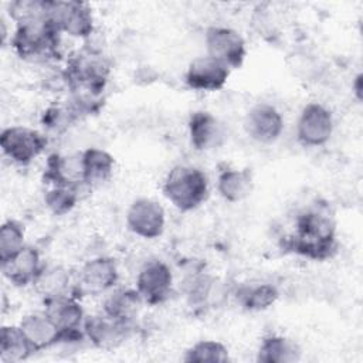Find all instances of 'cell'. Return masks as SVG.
<instances>
[{
  "label": "cell",
  "instance_id": "6da1fadb",
  "mask_svg": "<svg viewBox=\"0 0 363 363\" xmlns=\"http://www.w3.org/2000/svg\"><path fill=\"white\" fill-rule=\"evenodd\" d=\"M282 248L313 261L332 258L337 248L333 217L322 206L299 211L295 218V230L284 238Z\"/></svg>",
  "mask_w": 363,
  "mask_h": 363
},
{
  "label": "cell",
  "instance_id": "7a4b0ae2",
  "mask_svg": "<svg viewBox=\"0 0 363 363\" xmlns=\"http://www.w3.org/2000/svg\"><path fill=\"white\" fill-rule=\"evenodd\" d=\"M60 35L61 33L48 18L47 1V13L44 16L16 24V30L11 37V47L23 60L47 62L61 57Z\"/></svg>",
  "mask_w": 363,
  "mask_h": 363
},
{
  "label": "cell",
  "instance_id": "3957f363",
  "mask_svg": "<svg viewBox=\"0 0 363 363\" xmlns=\"http://www.w3.org/2000/svg\"><path fill=\"white\" fill-rule=\"evenodd\" d=\"M111 65L101 51L85 47L72 52L62 71L68 91H86L102 95L108 82Z\"/></svg>",
  "mask_w": 363,
  "mask_h": 363
},
{
  "label": "cell",
  "instance_id": "277c9868",
  "mask_svg": "<svg viewBox=\"0 0 363 363\" xmlns=\"http://www.w3.org/2000/svg\"><path fill=\"white\" fill-rule=\"evenodd\" d=\"M163 193L179 211H193L207 200L208 180L199 167L177 164L167 173Z\"/></svg>",
  "mask_w": 363,
  "mask_h": 363
},
{
  "label": "cell",
  "instance_id": "5b68a950",
  "mask_svg": "<svg viewBox=\"0 0 363 363\" xmlns=\"http://www.w3.org/2000/svg\"><path fill=\"white\" fill-rule=\"evenodd\" d=\"M44 133L27 126H10L0 135V147L3 155L20 166L30 164L47 147Z\"/></svg>",
  "mask_w": 363,
  "mask_h": 363
},
{
  "label": "cell",
  "instance_id": "8992f818",
  "mask_svg": "<svg viewBox=\"0 0 363 363\" xmlns=\"http://www.w3.org/2000/svg\"><path fill=\"white\" fill-rule=\"evenodd\" d=\"M48 18L62 34L88 40L94 34V16L89 4L84 1H50Z\"/></svg>",
  "mask_w": 363,
  "mask_h": 363
},
{
  "label": "cell",
  "instance_id": "52a82bcc",
  "mask_svg": "<svg viewBox=\"0 0 363 363\" xmlns=\"http://www.w3.org/2000/svg\"><path fill=\"white\" fill-rule=\"evenodd\" d=\"M43 302L45 315L62 333L61 343H75L85 339L82 330L85 313L79 303V298L75 295H64Z\"/></svg>",
  "mask_w": 363,
  "mask_h": 363
},
{
  "label": "cell",
  "instance_id": "ba28073f",
  "mask_svg": "<svg viewBox=\"0 0 363 363\" xmlns=\"http://www.w3.org/2000/svg\"><path fill=\"white\" fill-rule=\"evenodd\" d=\"M207 55L223 62L230 69L240 68L247 55L242 35L230 27L211 26L206 31Z\"/></svg>",
  "mask_w": 363,
  "mask_h": 363
},
{
  "label": "cell",
  "instance_id": "9c48e42d",
  "mask_svg": "<svg viewBox=\"0 0 363 363\" xmlns=\"http://www.w3.org/2000/svg\"><path fill=\"white\" fill-rule=\"evenodd\" d=\"M333 133L332 112L318 102L308 104L296 122V138L308 147L323 146Z\"/></svg>",
  "mask_w": 363,
  "mask_h": 363
},
{
  "label": "cell",
  "instance_id": "30bf717a",
  "mask_svg": "<svg viewBox=\"0 0 363 363\" xmlns=\"http://www.w3.org/2000/svg\"><path fill=\"white\" fill-rule=\"evenodd\" d=\"M173 274L170 267L159 259L149 261L136 277V291L145 305L156 306L166 302L172 294Z\"/></svg>",
  "mask_w": 363,
  "mask_h": 363
},
{
  "label": "cell",
  "instance_id": "8fae6325",
  "mask_svg": "<svg viewBox=\"0 0 363 363\" xmlns=\"http://www.w3.org/2000/svg\"><path fill=\"white\" fill-rule=\"evenodd\" d=\"M126 225L138 237L153 240L163 234L166 214L162 204L149 197L136 199L126 213Z\"/></svg>",
  "mask_w": 363,
  "mask_h": 363
},
{
  "label": "cell",
  "instance_id": "7c38bea8",
  "mask_svg": "<svg viewBox=\"0 0 363 363\" xmlns=\"http://www.w3.org/2000/svg\"><path fill=\"white\" fill-rule=\"evenodd\" d=\"M119 279V271L112 257L101 255L86 261L78 274V282L75 284L74 294L79 298V294H102L112 289Z\"/></svg>",
  "mask_w": 363,
  "mask_h": 363
},
{
  "label": "cell",
  "instance_id": "4fadbf2b",
  "mask_svg": "<svg viewBox=\"0 0 363 363\" xmlns=\"http://www.w3.org/2000/svg\"><path fill=\"white\" fill-rule=\"evenodd\" d=\"M230 74L231 69L228 67L206 54L194 58L189 64L184 81L194 91L213 92L225 85Z\"/></svg>",
  "mask_w": 363,
  "mask_h": 363
},
{
  "label": "cell",
  "instance_id": "5bb4252c",
  "mask_svg": "<svg viewBox=\"0 0 363 363\" xmlns=\"http://www.w3.org/2000/svg\"><path fill=\"white\" fill-rule=\"evenodd\" d=\"M244 129L252 140L268 145L281 136L284 130V118L275 106L269 104H257L247 112Z\"/></svg>",
  "mask_w": 363,
  "mask_h": 363
},
{
  "label": "cell",
  "instance_id": "9a60e30c",
  "mask_svg": "<svg viewBox=\"0 0 363 363\" xmlns=\"http://www.w3.org/2000/svg\"><path fill=\"white\" fill-rule=\"evenodd\" d=\"M82 330L85 339L92 346L102 350H111L121 346L132 332L130 328L109 318L104 312L92 316H85Z\"/></svg>",
  "mask_w": 363,
  "mask_h": 363
},
{
  "label": "cell",
  "instance_id": "2e32d148",
  "mask_svg": "<svg viewBox=\"0 0 363 363\" xmlns=\"http://www.w3.org/2000/svg\"><path fill=\"white\" fill-rule=\"evenodd\" d=\"M190 143L196 150H213L220 147L225 139L223 123L207 111H196L189 118Z\"/></svg>",
  "mask_w": 363,
  "mask_h": 363
},
{
  "label": "cell",
  "instance_id": "e0dca14e",
  "mask_svg": "<svg viewBox=\"0 0 363 363\" xmlns=\"http://www.w3.org/2000/svg\"><path fill=\"white\" fill-rule=\"evenodd\" d=\"M43 267L38 250L26 244L13 258L1 264V271L13 285L24 288L34 284Z\"/></svg>",
  "mask_w": 363,
  "mask_h": 363
},
{
  "label": "cell",
  "instance_id": "ac0fdd59",
  "mask_svg": "<svg viewBox=\"0 0 363 363\" xmlns=\"http://www.w3.org/2000/svg\"><path fill=\"white\" fill-rule=\"evenodd\" d=\"M18 326L35 352L50 349L62 342L61 330L54 325L44 311L26 315L20 320Z\"/></svg>",
  "mask_w": 363,
  "mask_h": 363
},
{
  "label": "cell",
  "instance_id": "d6986e66",
  "mask_svg": "<svg viewBox=\"0 0 363 363\" xmlns=\"http://www.w3.org/2000/svg\"><path fill=\"white\" fill-rule=\"evenodd\" d=\"M145 305L136 288H121L113 291L104 302L102 312L119 323L133 329L136 318Z\"/></svg>",
  "mask_w": 363,
  "mask_h": 363
},
{
  "label": "cell",
  "instance_id": "ffe728a7",
  "mask_svg": "<svg viewBox=\"0 0 363 363\" xmlns=\"http://www.w3.org/2000/svg\"><path fill=\"white\" fill-rule=\"evenodd\" d=\"M44 179L52 186H85L82 182L81 153L77 156H61L52 153L47 157Z\"/></svg>",
  "mask_w": 363,
  "mask_h": 363
},
{
  "label": "cell",
  "instance_id": "44dd1931",
  "mask_svg": "<svg viewBox=\"0 0 363 363\" xmlns=\"http://www.w3.org/2000/svg\"><path fill=\"white\" fill-rule=\"evenodd\" d=\"M254 189V174L251 169L225 167L217 177V190L228 203H238L247 199Z\"/></svg>",
  "mask_w": 363,
  "mask_h": 363
},
{
  "label": "cell",
  "instance_id": "7402d4cb",
  "mask_svg": "<svg viewBox=\"0 0 363 363\" xmlns=\"http://www.w3.org/2000/svg\"><path fill=\"white\" fill-rule=\"evenodd\" d=\"M115 166L113 156L98 147H89L81 153L82 182L86 187H92L106 182Z\"/></svg>",
  "mask_w": 363,
  "mask_h": 363
},
{
  "label": "cell",
  "instance_id": "603a6c76",
  "mask_svg": "<svg viewBox=\"0 0 363 363\" xmlns=\"http://www.w3.org/2000/svg\"><path fill=\"white\" fill-rule=\"evenodd\" d=\"M33 288L35 292L45 299L64 296V295H75L74 288L75 284H71V275L68 269L64 267H47L44 265L38 277L35 278Z\"/></svg>",
  "mask_w": 363,
  "mask_h": 363
},
{
  "label": "cell",
  "instance_id": "cb8c5ba5",
  "mask_svg": "<svg viewBox=\"0 0 363 363\" xmlns=\"http://www.w3.org/2000/svg\"><path fill=\"white\" fill-rule=\"evenodd\" d=\"M301 359V349L298 345L281 335H269L262 339L257 360L262 363H295Z\"/></svg>",
  "mask_w": 363,
  "mask_h": 363
},
{
  "label": "cell",
  "instance_id": "d4e9b609",
  "mask_svg": "<svg viewBox=\"0 0 363 363\" xmlns=\"http://www.w3.org/2000/svg\"><path fill=\"white\" fill-rule=\"evenodd\" d=\"M279 296L278 288L269 282L244 284L238 288L235 298L238 303L251 312L265 311L272 306Z\"/></svg>",
  "mask_w": 363,
  "mask_h": 363
},
{
  "label": "cell",
  "instance_id": "484cf974",
  "mask_svg": "<svg viewBox=\"0 0 363 363\" xmlns=\"http://www.w3.org/2000/svg\"><path fill=\"white\" fill-rule=\"evenodd\" d=\"M35 350L27 340L20 326H3L0 335V360L4 363L23 362Z\"/></svg>",
  "mask_w": 363,
  "mask_h": 363
},
{
  "label": "cell",
  "instance_id": "4316f807",
  "mask_svg": "<svg viewBox=\"0 0 363 363\" xmlns=\"http://www.w3.org/2000/svg\"><path fill=\"white\" fill-rule=\"evenodd\" d=\"M223 292L218 279L204 274L194 277L189 285L187 301L191 308H211L216 306Z\"/></svg>",
  "mask_w": 363,
  "mask_h": 363
},
{
  "label": "cell",
  "instance_id": "83f0119b",
  "mask_svg": "<svg viewBox=\"0 0 363 363\" xmlns=\"http://www.w3.org/2000/svg\"><path fill=\"white\" fill-rule=\"evenodd\" d=\"M183 360L189 363H225L230 362V352L218 340H199L186 350Z\"/></svg>",
  "mask_w": 363,
  "mask_h": 363
},
{
  "label": "cell",
  "instance_id": "f1b7e54d",
  "mask_svg": "<svg viewBox=\"0 0 363 363\" xmlns=\"http://www.w3.org/2000/svg\"><path fill=\"white\" fill-rule=\"evenodd\" d=\"M79 187L75 186H52L44 194L47 208L55 216L68 214L79 200Z\"/></svg>",
  "mask_w": 363,
  "mask_h": 363
},
{
  "label": "cell",
  "instance_id": "f546056e",
  "mask_svg": "<svg viewBox=\"0 0 363 363\" xmlns=\"http://www.w3.org/2000/svg\"><path fill=\"white\" fill-rule=\"evenodd\" d=\"M24 227L16 220H7L0 227V264L13 258L23 247Z\"/></svg>",
  "mask_w": 363,
  "mask_h": 363
},
{
  "label": "cell",
  "instance_id": "4dcf8cb0",
  "mask_svg": "<svg viewBox=\"0 0 363 363\" xmlns=\"http://www.w3.org/2000/svg\"><path fill=\"white\" fill-rule=\"evenodd\" d=\"M78 118L79 115L75 112L71 104H67V105L55 104L48 106L44 111L41 116V123L45 129L55 133H61L67 130Z\"/></svg>",
  "mask_w": 363,
  "mask_h": 363
},
{
  "label": "cell",
  "instance_id": "1f68e13d",
  "mask_svg": "<svg viewBox=\"0 0 363 363\" xmlns=\"http://www.w3.org/2000/svg\"><path fill=\"white\" fill-rule=\"evenodd\" d=\"M362 78H363L362 74H357L354 81H353V84H352V88L354 91V96H356L357 101H362V91H363V85H362L363 79Z\"/></svg>",
  "mask_w": 363,
  "mask_h": 363
}]
</instances>
